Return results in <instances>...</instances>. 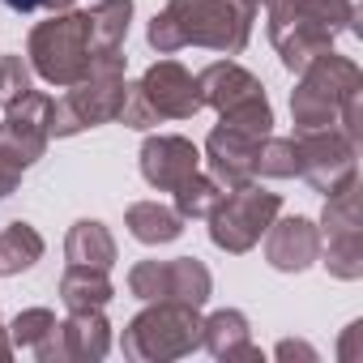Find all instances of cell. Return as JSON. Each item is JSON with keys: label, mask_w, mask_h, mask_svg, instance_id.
Returning <instances> with one entry per match:
<instances>
[{"label": "cell", "mask_w": 363, "mask_h": 363, "mask_svg": "<svg viewBox=\"0 0 363 363\" xmlns=\"http://www.w3.org/2000/svg\"><path fill=\"white\" fill-rule=\"evenodd\" d=\"M9 5H13V9H35L39 0H9Z\"/></svg>", "instance_id": "obj_1"}]
</instances>
